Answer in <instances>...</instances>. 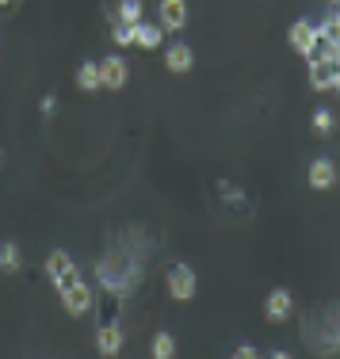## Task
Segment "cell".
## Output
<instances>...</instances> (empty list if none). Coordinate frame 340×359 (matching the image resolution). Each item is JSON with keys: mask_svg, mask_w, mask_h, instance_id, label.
Returning a JSON list of instances; mask_svg holds the SVG:
<instances>
[{"mask_svg": "<svg viewBox=\"0 0 340 359\" xmlns=\"http://www.w3.org/2000/svg\"><path fill=\"white\" fill-rule=\"evenodd\" d=\"M321 31H325L333 42H340V12H329L325 15V23H321Z\"/></svg>", "mask_w": 340, "mask_h": 359, "instance_id": "d6986e66", "label": "cell"}, {"mask_svg": "<svg viewBox=\"0 0 340 359\" xmlns=\"http://www.w3.org/2000/svg\"><path fill=\"white\" fill-rule=\"evenodd\" d=\"M0 4H4V8H12V4H15V0H0Z\"/></svg>", "mask_w": 340, "mask_h": 359, "instance_id": "cb8c5ba5", "label": "cell"}, {"mask_svg": "<svg viewBox=\"0 0 340 359\" xmlns=\"http://www.w3.org/2000/svg\"><path fill=\"white\" fill-rule=\"evenodd\" d=\"M20 264H23V252H20V245H15V241H4V245H0V271H4V276H12V271H20Z\"/></svg>", "mask_w": 340, "mask_h": 359, "instance_id": "5bb4252c", "label": "cell"}, {"mask_svg": "<svg viewBox=\"0 0 340 359\" xmlns=\"http://www.w3.org/2000/svg\"><path fill=\"white\" fill-rule=\"evenodd\" d=\"M329 4H333V12H340V0H329Z\"/></svg>", "mask_w": 340, "mask_h": 359, "instance_id": "603a6c76", "label": "cell"}, {"mask_svg": "<svg viewBox=\"0 0 340 359\" xmlns=\"http://www.w3.org/2000/svg\"><path fill=\"white\" fill-rule=\"evenodd\" d=\"M291 313H294V298H291V290H287V287L268 290V298H264V318H268V321H287Z\"/></svg>", "mask_w": 340, "mask_h": 359, "instance_id": "5b68a950", "label": "cell"}, {"mask_svg": "<svg viewBox=\"0 0 340 359\" xmlns=\"http://www.w3.org/2000/svg\"><path fill=\"white\" fill-rule=\"evenodd\" d=\"M111 39L118 42V46H130V42H134V27H126V23H118V27L111 31Z\"/></svg>", "mask_w": 340, "mask_h": 359, "instance_id": "ffe728a7", "label": "cell"}, {"mask_svg": "<svg viewBox=\"0 0 340 359\" xmlns=\"http://www.w3.org/2000/svg\"><path fill=\"white\" fill-rule=\"evenodd\" d=\"M126 76H130V69H126L123 57H104V62H100V84H104V88H111V92L123 88Z\"/></svg>", "mask_w": 340, "mask_h": 359, "instance_id": "ba28073f", "label": "cell"}, {"mask_svg": "<svg viewBox=\"0 0 340 359\" xmlns=\"http://www.w3.org/2000/svg\"><path fill=\"white\" fill-rule=\"evenodd\" d=\"M287 42H291L294 54L310 57L313 54V42H318V27H313V23H306V20H294L291 31H287Z\"/></svg>", "mask_w": 340, "mask_h": 359, "instance_id": "8992f818", "label": "cell"}, {"mask_svg": "<svg viewBox=\"0 0 340 359\" xmlns=\"http://www.w3.org/2000/svg\"><path fill=\"white\" fill-rule=\"evenodd\" d=\"M118 20H123L126 27L142 23V0H123V4H118Z\"/></svg>", "mask_w": 340, "mask_h": 359, "instance_id": "e0dca14e", "label": "cell"}, {"mask_svg": "<svg viewBox=\"0 0 340 359\" xmlns=\"http://www.w3.org/2000/svg\"><path fill=\"white\" fill-rule=\"evenodd\" d=\"M76 88H84V92H96V88H104V84H100V65L84 62L81 69H76Z\"/></svg>", "mask_w": 340, "mask_h": 359, "instance_id": "9a60e30c", "label": "cell"}, {"mask_svg": "<svg viewBox=\"0 0 340 359\" xmlns=\"http://www.w3.org/2000/svg\"><path fill=\"white\" fill-rule=\"evenodd\" d=\"M100 283H104L111 294H130V287L138 283V264H130L123 252L118 256H107V260H100Z\"/></svg>", "mask_w": 340, "mask_h": 359, "instance_id": "6da1fadb", "label": "cell"}, {"mask_svg": "<svg viewBox=\"0 0 340 359\" xmlns=\"http://www.w3.org/2000/svg\"><path fill=\"white\" fill-rule=\"evenodd\" d=\"M336 76H340V65L336 62H310V84L318 92H333Z\"/></svg>", "mask_w": 340, "mask_h": 359, "instance_id": "8fae6325", "label": "cell"}, {"mask_svg": "<svg viewBox=\"0 0 340 359\" xmlns=\"http://www.w3.org/2000/svg\"><path fill=\"white\" fill-rule=\"evenodd\" d=\"M62 306H65V313H69V318H81V313H88V310H92V287L76 279L73 287L62 290Z\"/></svg>", "mask_w": 340, "mask_h": 359, "instance_id": "277c9868", "label": "cell"}, {"mask_svg": "<svg viewBox=\"0 0 340 359\" xmlns=\"http://www.w3.org/2000/svg\"><path fill=\"white\" fill-rule=\"evenodd\" d=\"M188 27V4L184 0H161V31H184Z\"/></svg>", "mask_w": 340, "mask_h": 359, "instance_id": "52a82bcc", "label": "cell"}, {"mask_svg": "<svg viewBox=\"0 0 340 359\" xmlns=\"http://www.w3.org/2000/svg\"><path fill=\"white\" fill-rule=\"evenodd\" d=\"M306 180H310L313 191H329V187L336 184V165H333L329 157H318V161L310 165V176H306Z\"/></svg>", "mask_w": 340, "mask_h": 359, "instance_id": "9c48e42d", "label": "cell"}, {"mask_svg": "<svg viewBox=\"0 0 340 359\" xmlns=\"http://www.w3.org/2000/svg\"><path fill=\"white\" fill-rule=\"evenodd\" d=\"M233 359H260V352H257L252 344H241V348L233 352Z\"/></svg>", "mask_w": 340, "mask_h": 359, "instance_id": "44dd1931", "label": "cell"}, {"mask_svg": "<svg viewBox=\"0 0 340 359\" xmlns=\"http://www.w3.org/2000/svg\"><path fill=\"white\" fill-rule=\"evenodd\" d=\"M165 65H168V73H188L191 65H195V54H191V46H184V42H176V46H168V54H165Z\"/></svg>", "mask_w": 340, "mask_h": 359, "instance_id": "7c38bea8", "label": "cell"}, {"mask_svg": "<svg viewBox=\"0 0 340 359\" xmlns=\"http://www.w3.org/2000/svg\"><path fill=\"white\" fill-rule=\"evenodd\" d=\"M153 359H176V337L172 332H153Z\"/></svg>", "mask_w": 340, "mask_h": 359, "instance_id": "2e32d148", "label": "cell"}, {"mask_svg": "<svg viewBox=\"0 0 340 359\" xmlns=\"http://www.w3.org/2000/svg\"><path fill=\"white\" fill-rule=\"evenodd\" d=\"M195 287H199V279H195V271L188 264H176V268L168 271V294H172V302H191Z\"/></svg>", "mask_w": 340, "mask_h": 359, "instance_id": "3957f363", "label": "cell"}, {"mask_svg": "<svg viewBox=\"0 0 340 359\" xmlns=\"http://www.w3.org/2000/svg\"><path fill=\"white\" fill-rule=\"evenodd\" d=\"M96 352H100V355H107V359L123 352V329H118L115 321H107L104 329L96 332Z\"/></svg>", "mask_w": 340, "mask_h": 359, "instance_id": "30bf717a", "label": "cell"}, {"mask_svg": "<svg viewBox=\"0 0 340 359\" xmlns=\"http://www.w3.org/2000/svg\"><path fill=\"white\" fill-rule=\"evenodd\" d=\"M46 276H50V283H54V290L62 294L65 287H73L76 283V264H73V256L65 252V249H54L46 256Z\"/></svg>", "mask_w": 340, "mask_h": 359, "instance_id": "7a4b0ae2", "label": "cell"}, {"mask_svg": "<svg viewBox=\"0 0 340 359\" xmlns=\"http://www.w3.org/2000/svg\"><path fill=\"white\" fill-rule=\"evenodd\" d=\"M333 123H336V118H333V111H329V107L313 111V130H318V134H329V130H333Z\"/></svg>", "mask_w": 340, "mask_h": 359, "instance_id": "ac0fdd59", "label": "cell"}, {"mask_svg": "<svg viewBox=\"0 0 340 359\" xmlns=\"http://www.w3.org/2000/svg\"><path fill=\"white\" fill-rule=\"evenodd\" d=\"M268 359H294V355H291V352H271Z\"/></svg>", "mask_w": 340, "mask_h": 359, "instance_id": "7402d4cb", "label": "cell"}, {"mask_svg": "<svg viewBox=\"0 0 340 359\" xmlns=\"http://www.w3.org/2000/svg\"><path fill=\"white\" fill-rule=\"evenodd\" d=\"M161 39H165V31H161V27H149V23H134V42H138L142 50H157Z\"/></svg>", "mask_w": 340, "mask_h": 359, "instance_id": "4fadbf2b", "label": "cell"}]
</instances>
